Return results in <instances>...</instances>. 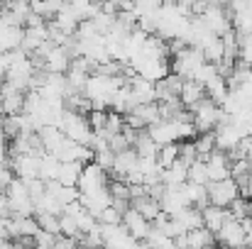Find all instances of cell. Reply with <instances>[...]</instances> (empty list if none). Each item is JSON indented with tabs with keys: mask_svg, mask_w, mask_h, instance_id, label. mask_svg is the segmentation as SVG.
Returning <instances> with one entry per match:
<instances>
[{
	"mask_svg": "<svg viewBox=\"0 0 252 249\" xmlns=\"http://www.w3.org/2000/svg\"><path fill=\"white\" fill-rule=\"evenodd\" d=\"M191 120H193V127L198 132H213L220 122H228L230 115L223 112L220 105H216L208 95L203 100H198L193 108H191Z\"/></svg>",
	"mask_w": 252,
	"mask_h": 249,
	"instance_id": "obj_1",
	"label": "cell"
},
{
	"mask_svg": "<svg viewBox=\"0 0 252 249\" xmlns=\"http://www.w3.org/2000/svg\"><path fill=\"white\" fill-rule=\"evenodd\" d=\"M206 61V56H203V52L201 49H196V47H184V49H179L176 54H171V59H169V69L176 74V76H181L184 81L186 79H193L196 76V71H198V66Z\"/></svg>",
	"mask_w": 252,
	"mask_h": 249,
	"instance_id": "obj_2",
	"label": "cell"
},
{
	"mask_svg": "<svg viewBox=\"0 0 252 249\" xmlns=\"http://www.w3.org/2000/svg\"><path fill=\"white\" fill-rule=\"evenodd\" d=\"M206 191H208V203L218 205V208H228L240 195V186H238V181L233 176L220 178V181H208Z\"/></svg>",
	"mask_w": 252,
	"mask_h": 249,
	"instance_id": "obj_3",
	"label": "cell"
},
{
	"mask_svg": "<svg viewBox=\"0 0 252 249\" xmlns=\"http://www.w3.org/2000/svg\"><path fill=\"white\" fill-rule=\"evenodd\" d=\"M198 17H201L203 25H206L211 32H216V34H223L225 29L233 27V12H228L225 5H218V2H208L206 10H203Z\"/></svg>",
	"mask_w": 252,
	"mask_h": 249,
	"instance_id": "obj_4",
	"label": "cell"
},
{
	"mask_svg": "<svg viewBox=\"0 0 252 249\" xmlns=\"http://www.w3.org/2000/svg\"><path fill=\"white\" fill-rule=\"evenodd\" d=\"M108 171L100 168L95 162H88L81 168V176H79V193H93V191H100V188H108Z\"/></svg>",
	"mask_w": 252,
	"mask_h": 249,
	"instance_id": "obj_5",
	"label": "cell"
},
{
	"mask_svg": "<svg viewBox=\"0 0 252 249\" xmlns=\"http://www.w3.org/2000/svg\"><path fill=\"white\" fill-rule=\"evenodd\" d=\"M245 237H248V232H245L243 222L235 218H228L220 225V230L216 232V242L225 245V247H240V245H245Z\"/></svg>",
	"mask_w": 252,
	"mask_h": 249,
	"instance_id": "obj_6",
	"label": "cell"
},
{
	"mask_svg": "<svg viewBox=\"0 0 252 249\" xmlns=\"http://www.w3.org/2000/svg\"><path fill=\"white\" fill-rule=\"evenodd\" d=\"M12 173L17 178H37L39 176V154H12L7 159Z\"/></svg>",
	"mask_w": 252,
	"mask_h": 249,
	"instance_id": "obj_7",
	"label": "cell"
},
{
	"mask_svg": "<svg viewBox=\"0 0 252 249\" xmlns=\"http://www.w3.org/2000/svg\"><path fill=\"white\" fill-rule=\"evenodd\" d=\"M123 225H125V230H127L135 240H140V242H145V237H147L150 230H152V222H150L140 210H135L132 205L123 213Z\"/></svg>",
	"mask_w": 252,
	"mask_h": 249,
	"instance_id": "obj_8",
	"label": "cell"
},
{
	"mask_svg": "<svg viewBox=\"0 0 252 249\" xmlns=\"http://www.w3.org/2000/svg\"><path fill=\"white\" fill-rule=\"evenodd\" d=\"M245 135L228 120V122H220L216 130H213V142H216V149H223V152H230L233 147H238V142L243 139Z\"/></svg>",
	"mask_w": 252,
	"mask_h": 249,
	"instance_id": "obj_9",
	"label": "cell"
},
{
	"mask_svg": "<svg viewBox=\"0 0 252 249\" xmlns=\"http://www.w3.org/2000/svg\"><path fill=\"white\" fill-rule=\"evenodd\" d=\"M206 168H208V181H220L230 176V157L223 149H213L206 159Z\"/></svg>",
	"mask_w": 252,
	"mask_h": 249,
	"instance_id": "obj_10",
	"label": "cell"
},
{
	"mask_svg": "<svg viewBox=\"0 0 252 249\" xmlns=\"http://www.w3.org/2000/svg\"><path fill=\"white\" fill-rule=\"evenodd\" d=\"M0 103H2V115H15L25 110V90L2 83L0 85Z\"/></svg>",
	"mask_w": 252,
	"mask_h": 249,
	"instance_id": "obj_11",
	"label": "cell"
},
{
	"mask_svg": "<svg viewBox=\"0 0 252 249\" xmlns=\"http://www.w3.org/2000/svg\"><path fill=\"white\" fill-rule=\"evenodd\" d=\"M127 88H130V93H132V98H135L137 103H152V100H157L155 81L142 79L140 74H130V76H127Z\"/></svg>",
	"mask_w": 252,
	"mask_h": 249,
	"instance_id": "obj_12",
	"label": "cell"
},
{
	"mask_svg": "<svg viewBox=\"0 0 252 249\" xmlns=\"http://www.w3.org/2000/svg\"><path fill=\"white\" fill-rule=\"evenodd\" d=\"M201 215H203V227H206V230H211V232L216 235V232L220 230V225L230 218V210H228V208H218V205H211V203H208V205H203V208H201Z\"/></svg>",
	"mask_w": 252,
	"mask_h": 249,
	"instance_id": "obj_13",
	"label": "cell"
},
{
	"mask_svg": "<svg viewBox=\"0 0 252 249\" xmlns=\"http://www.w3.org/2000/svg\"><path fill=\"white\" fill-rule=\"evenodd\" d=\"M179 98H181L184 108H186V110H191L198 100H203V98H206V88H203V83H198L196 79H186V81L181 83Z\"/></svg>",
	"mask_w": 252,
	"mask_h": 249,
	"instance_id": "obj_14",
	"label": "cell"
},
{
	"mask_svg": "<svg viewBox=\"0 0 252 249\" xmlns=\"http://www.w3.org/2000/svg\"><path fill=\"white\" fill-rule=\"evenodd\" d=\"M181 83H184V79H181V76H176L174 71H169L164 79L155 81L157 100H167V98H174V95H179V90H181Z\"/></svg>",
	"mask_w": 252,
	"mask_h": 249,
	"instance_id": "obj_15",
	"label": "cell"
},
{
	"mask_svg": "<svg viewBox=\"0 0 252 249\" xmlns=\"http://www.w3.org/2000/svg\"><path fill=\"white\" fill-rule=\"evenodd\" d=\"M159 178H162L164 186H179V183H184V181L189 178V166L184 164L181 159H176L174 164H169L167 168H162Z\"/></svg>",
	"mask_w": 252,
	"mask_h": 249,
	"instance_id": "obj_16",
	"label": "cell"
},
{
	"mask_svg": "<svg viewBox=\"0 0 252 249\" xmlns=\"http://www.w3.org/2000/svg\"><path fill=\"white\" fill-rule=\"evenodd\" d=\"M181 188H184V193H186V198H189V203H191V205H196V208L208 205V191H206V183L184 181V183H181Z\"/></svg>",
	"mask_w": 252,
	"mask_h": 249,
	"instance_id": "obj_17",
	"label": "cell"
},
{
	"mask_svg": "<svg viewBox=\"0 0 252 249\" xmlns=\"http://www.w3.org/2000/svg\"><path fill=\"white\" fill-rule=\"evenodd\" d=\"M59 166L62 162L52 154V152H44V154H39V178L47 183V181H57V176H59Z\"/></svg>",
	"mask_w": 252,
	"mask_h": 249,
	"instance_id": "obj_18",
	"label": "cell"
},
{
	"mask_svg": "<svg viewBox=\"0 0 252 249\" xmlns=\"http://www.w3.org/2000/svg\"><path fill=\"white\" fill-rule=\"evenodd\" d=\"M132 149L137 152V157H155L157 149H159V144L147 135V127H145V130H140V132L135 135V139H132Z\"/></svg>",
	"mask_w": 252,
	"mask_h": 249,
	"instance_id": "obj_19",
	"label": "cell"
},
{
	"mask_svg": "<svg viewBox=\"0 0 252 249\" xmlns=\"http://www.w3.org/2000/svg\"><path fill=\"white\" fill-rule=\"evenodd\" d=\"M66 0H30V7L34 15H39L42 20H52L62 7H64Z\"/></svg>",
	"mask_w": 252,
	"mask_h": 249,
	"instance_id": "obj_20",
	"label": "cell"
},
{
	"mask_svg": "<svg viewBox=\"0 0 252 249\" xmlns=\"http://www.w3.org/2000/svg\"><path fill=\"white\" fill-rule=\"evenodd\" d=\"M201 52H203L206 61L220 64V61H223V42H220V34H211V37L201 44Z\"/></svg>",
	"mask_w": 252,
	"mask_h": 249,
	"instance_id": "obj_21",
	"label": "cell"
},
{
	"mask_svg": "<svg viewBox=\"0 0 252 249\" xmlns=\"http://www.w3.org/2000/svg\"><path fill=\"white\" fill-rule=\"evenodd\" d=\"M81 168H84L81 162H62L57 181L64 183V186H76L79 183V176H81Z\"/></svg>",
	"mask_w": 252,
	"mask_h": 249,
	"instance_id": "obj_22",
	"label": "cell"
},
{
	"mask_svg": "<svg viewBox=\"0 0 252 249\" xmlns=\"http://www.w3.org/2000/svg\"><path fill=\"white\" fill-rule=\"evenodd\" d=\"M208 245H216V235L206 227H193V230H186V247H208Z\"/></svg>",
	"mask_w": 252,
	"mask_h": 249,
	"instance_id": "obj_23",
	"label": "cell"
},
{
	"mask_svg": "<svg viewBox=\"0 0 252 249\" xmlns=\"http://www.w3.org/2000/svg\"><path fill=\"white\" fill-rule=\"evenodd\" d=\"M157 164L159 168H167L169 164H174L176 159H179V144L176 142H169V144H162L159 149H157Z\"/></svg>",
	"mask_w": 252,
	"mask_h": 249,
	"instance_id": "obj_24",
	"label": "cell"
},
{
	"mask_svg": "<svg viewBox=\"0 0 252 249\" xmlns=\"http://www.w3.org/2000/svg\"><path fill=\"white\" fill-rule=\"evenodd\" d=\"M34 218H37V222H39L42 230H47L52 235H62V230H59V215H54V213H34Z\"/></svg>",
	"mask_w": 252,
	"mask_h": 249,
	"instance_id": "obj_25",
	"label": "cell"
},
{
	"mask_svg": "<svg viewBox=\"0 0 252 249\" xmlns=\"http://www.w3.org/2000/svg\"><path fill=\"white\" fill-rule=\"evenodd\" d=\"M186 181H193V183H208V168L203 159H196L189 164V178Z\"/></svg>",
	"mask_w": 252,
	"mask_h": 249,
	"instance_id": "obj_26",
	"label": "cell"
},
{
	"mask_svg": "<svg viewBox=\"0 0 252 249\" xmlns=\"http://www.w3.org/2000/svg\"><path fill=\"white\" fill-rule=\"evenodd\" d=\"M98 222H105V225H118V222H123V213H120V210L110 203L108 208H103V210H100Z\"/></svg>",
	"mask_w": 252,
	"mask_h": 249,
	"instance_id": "obj_27",
	"label": "cell"
},
{
	"mask_svg": "<svg viewBox=\"0 0 252 249\" xmlns=\"http://www.w3.org/2000/svg\"><path fill=\"white\" fill-rule=\"evenodd\" d=\"M10 137H7V132L2 130V125H0V162H5L7 164V159H10Z\"/></svg>",
	"mask_w": 252,
	"mask_h": 249,
	"instance_id": "obj_28",
	"label": "cell"
},
{
	"mask_svg": "<svg viewBox=\"0 0 252 249\" xmlns=\"http://www.w3.org/2000/svg\"><path fill=\"white\" fill-rule=\"evenodd\" d=\"M12 210H10V200H7V193L0 191V218H10Z\"/></svg>",
	"mask_w": 252,
	"mask_h": 249,
	"instance_id": "obj_29",
	"label": "cell"
},
{
	"mask_svg": "<svg viewBox=\"0 0 252 249\" xmlns=\"http://www.w3.org/2000/svg\"><path fill=\"white\" fill-rule=\"evenodd\" d=\"M240 195H248L252 200V173H250V178H248V183H245V188L240 191Z\"/></svg>",
	"mask_w": 252,
	"mask_h": 249,
	"instance_id": "obj_30",
	"label": "cell"
},
{
	"mask_svg": "<svg viewBox=\"0 0 252 249\" xmlns=\"http://www.w3.org/2000/svg\"><path fill=\"white\" fill-rule=\"evenodd\" d=\"M2 5H5V0H0V10H2Z\"/></svg>",
	"mask_w": 252,
	"mask_h": 249,
	"instance_id": "obj_31",
	"label": "cell"
}]
</instances>
